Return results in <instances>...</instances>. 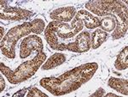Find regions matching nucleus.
Instances as JSON below:
<instances>
[{"label":"nucleus","instance_id":"f257e3e1","mask_svg":"<svg viewBox=\"0 0 128 97\" xmlns=\"http://www.w3.org/2000/svg\"><path fill=\"white\" fill-rule=\"evenodd\" d=\"M98 70V63H86L65 72L60 77L42 78L40 84L53 95H64L80 88L92 79Z\"/></svg>","mask_w":128,"mask_h":97},{"label":"nucleus","instance_id":"f03ea898","mask_svg":"<svg viewBox=\"0 0 128 97\" xmlns=\"http://www.w3.org/2000/svg\"><path fill=\"white\" fill-rule=\"evenodd\" d=\"M86 10L96 16H113L116 27L112 33L113 40L122 38L127 33L128 8L121 1L117 0H94L89 1L84 5Z\"/></svg>","mask_w":128,"mask_h":97},{"label":"nucleus","instance_id":"7ed1b4c3","mask_svg":"<svg viewBox=\"0 0 128 97\" xmlns=\"http://www.w3.org/2000/svg\"><path fill=\"white\" fill-rule=\"evenodd\" d=\"M45 21L41 17H36L31 22H26L8 31L1 40V53L9 59H15L16 46L20 38L29 35L31 33L40 34L45 29Z\"/></svg>","mask_w":128,"mask_h":97},{"label":"nucleus","instance_id":"20e7f679","mask_svg":"<svg viewBox=\"0 0 128 97\" xmlns=\"http://www.w3.org/2000/svg\"><path fill=\"white\" fill-rule=\"evenodd\" d=\"M46 59V54L43 52L37 53V55L31 60H28L20 65L15 71L6 66L4 63H0L1 73L5 76L7 80L11 84H17L32 77L37 72Z\"/></svg>","mask_w":128,"mask_h":97},{"label":"nucleus","instance_id":"39448f33","mask_svg":"<svg viewBox=\"0 0 128 97\" xmlns=\"http://www.w3.org/2000/svg\"><path fill=\"white\" fill-rule=\"evenodd\" d=\"M0 5H1V9H0L1 20L19 22V21L28 20L34 15V13L30 10L17 7H10L8 5L7 1H1Z\"/></svg>","mask_w":128,"mask_h":97},{"label":"nucleus","instance_id":"423d86ee","mask_svg":"<svg viewBox=\"0 0 128 97\" xmlns=\"http://www.w3.org/2000/svg\"><path fill=\"white\" fill-rule=\"evenodd\" d=\"M37 52V53H41L44 52V44L43 40L37 34L28 35L22 40L20 46V58H25L30 56L32 52Z\"/></svg>","mask_w":128,"mask_h":97},{"label":"nucleus","instance_id":"0eeeda50","mask_svg":"<svg viewBox=\"0 0 128 97\" xmlns=\"http://www.w3.org/2000/svg\"><path fill=\"white\" fill-rule=\"evenodd\" d=\"M84 28V22L80 20L74 18L72 23L56 22V34L62 39H69L78 34Z\"/></svg>","mask_w":128,"mask_h":97},{"label":"nucleus","instance_id":"6e6552de","mask_svg":"<svg viewBox=\"0 0 128 97\" xmlns=\"http://www.w3.org/2000/svg\"><path fill=\"white\" fill-rule=\"evenodd\" d=\"M90 49V34L87 31H83L76 37V40L73 42L66 44V50L74 53H83Z\"/></svg>","mask_w":128,"mask_h":97},{"label":"nucleus","instance_id":"1a4fd4ad","mask_svg":"<svg viewBox=\"0 0 128 97\" xmlns=\"http://www.w3.org/2000/svg\"><path fill=\"white\" fill-rule=\"evenodd\" d=\"M77 10L73 5H68L64 7L56 9L50 12V17L53 21H56L60 22H68L73 20L75 16Z\"/></svg>","mask_w":128,"mask_h":97},{"label":"nucleus","instance_id":"9d476101","mask_svg":"<svg viewBox=\"0 0 128 97\" xmlns=\"http://www.w3.org/2000/svg\"><path fill=\"white\" fill-rule=\"evenodd\" d=\"M74 18L78 20H80L84 22V26L88 29L96 28L100 26V19L98 16H94L90 11L86 10H80L76 13Z\"/></svg>","mask_w":128,"mask_h":97},{"label":"nucleus","instance_id":"9b49d317","mask_svg":"<svg viewBox=\"0 0 128 97\" xmlns=\"http://www.w3.org/2000/svg\"><path fill=\"white\" fill-rule=\"evenodd\" d=\"M56 21H52L46 26L44 29V38L49 46L54 50H58L60 42L56 34Z\"/></svg>","mask_w":128,"mask_h":97},{"label":"nucleus","instance_id":"f8f14e48","mask_svg":"<svg viewBox=\"0 0 128 97\" xmlns=\"http://www.w3.org/2000/svg\"><path fill=\"white\" fill-rule=\"evenodd\" d=\"M65 61H66L65 54H63V53H54L46 61H44V63L41 65V69L44 70V71L54 69V68L62 65Z\"/></svg>","mask_w":128,"mask_h":97},{"label":"nucleus","instance_id":"ddd939ff","mask_svg":"<svg viewBox=\"0 0 128 97\" xmlns=\"http://www.w3.org/2000/svg\"><path fill=\"white\" fill-rule=\"evenodd\" d=\"M108 85L114 88L117 92L120 93L124 95H128V81L125 78L110 77L108 82Z\"/></svg>","mask_w":128,"mask_h":97},{"label":"nucleus","instance_id":"4468645a","mask_svg":"<svg viewBox=\"0 0 128 97\" xmlns=\"http://www.w3.org/2000/svg\"><path fill=\"white\" fill-rule=\"evenodd\" d=\"M108 39V34L101 28H96L90 35V48L98 49Z\"/></svg>","mask_w":128,"mask_h":97},{"label":"nucleus","instance_id":"2eb2a0df","mask_svg":"<svg viewBox=\"0 0 128 97\" xmlns=\"http://www.w3.org/2000/svg\"><path fill=\"white\" fill-rule=\"evenodd\" d=\"M114 67L119 71H124L128 68V46L121 50L120 53L117 55L114 61Z\"/></svg>","mask_w":128,"mask_h":97},{"label":"nucleus","instance_id":"dca6fc26","mask_svg":"<svg viewBox=\"0 0 128 97\" xmlns=\"http://www.w3.org/2000/svg\"><path fill=\"white\" fill-rule=\"evenodd\" d=\"M115 27H116V22H115V19L113 16H107L100 20L99 28L102 30L105 31L106 33L112 32V31L114 30Z\"/></svg>","mask_w":128,"mask_h":97},{"label":"nucleus","instance_id":"f3484780","mask_svg":"<svg viewBox=\"0 0 128 97\" xmlns=\"http://www.w3.org/2000/svg\"><path fill=\"white\" fill-rule=\"evenodd\" d=\"M26 96H34V97H41L44 96L47 97V94L38 89V88H32L28 90V93L26 94Z\"/></svg>","mask_w":128,"mask_h":97},{"label":"nucleus","instance_id":"a211bd4d","mask_svg":"<svg viewBox=\"0 0 128 97\" xmlns=\"http://www.w3.org/2000/svg\"><path fill=\"white\" fill-rule=\"evenodd\" d=\"M105 94V90L102 88H99L96 90V92L93 93L90 96H96V97H102L104 96Z\"/></svg>","mask_w":128,"mask_h":97},{"label":"nucleus","instance_id":"6ab92c4d","mask_svg":"<svg viewBox=\"0 0 128 97\" xmlns=\"http://www.w3.org/2000/svg\"><path fill=\"white\" fill-rule=\"evenodd\" d=\"M0 82H1V84H0V85H1L0 86V91H3L5 88V81L3 78V77H0Z\"/></svg>","mask_w":128,"mask_h":97},{"label":"nucleus","instance_id":"aec40b11","mask_svg":"<svg viewBox=\"0 0 128 97\" xmlns=\"http://www.w3.org/2000/svg\"><path fill=\"white\" fill-rule=\"evenodd\" d=\"M4 37V28L3 27H0V40H3Z\"/></svg>","mask_w":128,"mask_h":97},{"label":"nucleus","instance_id":"412c9836","mask_svg":"<svg viewBox=\"0 0 128 97\" xmlns=\"http://www.w3.org/2000/svg\"><path fill=\"white\" fill-rule=\"evenodd\" d=\"M106 97H109V96H114V97H117V94H113V93H108V94H107L106 95H105Z\"/></svg>","mask_w":128,"mask_h":97}]
</instances>
